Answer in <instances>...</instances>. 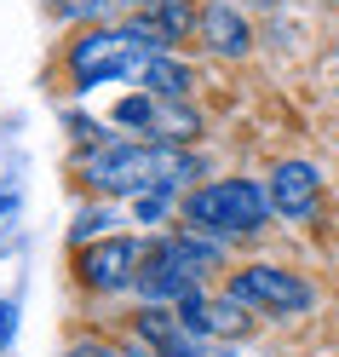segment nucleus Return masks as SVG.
Instances as JSON below:
<instances>
[{
	"instance_id": "obj_5",
	"label": "nucleus",
	"mask_w": 339,
	"mask_h": 357,
	"mask_svg": "<svg viewBox=\"0 0 339 357\" xmlns=\"http://www.w3.org/2000/svg\"><path fill=\"white\" fill-rule=\"evenodd\" d=\"M196 277L184 271V259L173 254V242L167 236H155L150 242V254H144V265H139V282H132V294H139L144 305H178L184 294H196Z\"/></svg>"
},
{
	"instance_id": "obj_2",
	"label": "nucleus",
	"mask_w": 339,
	"mask_h": 357,
	"mask_svg": "<svg viewBox=\"0 0 339 357\" xmlns=\"http://www.w3.org/2000/svg\"><path fill=\"white\" fill-rule=\"evenodd\" d=\"M270 190L259 185V178H207V185H196L184 196V225L201 231V236H253L270 225Z\"/></svg>"
},
{
	"instance_id": "obj_8",
	"label": "nucleus",
	"mask_w": 339,
	"mask_h": 357,
	"mask_svg": "<svg viewBox=\"0 0 339 357\" xmlns=\"http://www.w3.org/2000/svg\"><path fill=\"white\" fill-rule=\"evenodd\" d=\"M144 93H155V98H190V86H196V70L184 58H173V52H155L150 63H144Z\"/></svg>"
},
{
	"instance_id": "obj_11",
	"label": "nucleus",
	"mask_w": 339,
	"mask_h": 357,
	"mask_svg": "<svg viewBox=\"0 0 339 357\" xmlns=\"http://www.w3.org/2000/svg\"><path fill=\"white\" fill-rule=\"evenodd\" d=\"M52 12L63 17V24H86V29H93L98 17L109 12V0H52Z\"/></svg>"
},
{
	"instance_id": "obj_10",
	"label": "nucleus",
	"mask_w": 339,
	"mask_h": 357,
	"mask_svg": "<svg viewBox=\"0 0 339 357\" xmlns=\"http://www.w3.org/2000/svg\"><path fill=\"white\" fill-rule=\"evenodd\" d=\"M144 17H150V24L161 29L167 40H184V35L201 24V6H196V0H155V6H150Z\"/></svg>"
},
{
	"instance_id": "obj_12",
	"label": "nucleus",
	"mask_w": 339,
	"mask_h": 357,
	"mask_svg": "<svg viewBox=\"0 0 339 357\" xmlns=\"http://www.w3.org/2000/svg\"><path fill=\"white\" fill-rule=\"evenodd\" d=\"M116 121H121V127H139V132H150V121H155V98H150V93H139V98H121V104H116Z\"/></svg>"
},
{
	"instance_id": "obj_6",
	"label": "nucleus",
	"mask_w": 339,
	"mask_h": 357,
	"mask_svg": "<svg viewBox=\"0 0 339 357\" xmlns=\"http://www.w3.org/2000/svg\"><path fill=\"white\" fill-rule=\"evenodd\" d=\"M265 190H270V208L282 219H310L322 208V173H316V162H299V155H287V162L270 167Z\"/></svg>"
},
{
	"instance_id": "obj_15",
	"label": "nucleus",
	"mask_w": 339,
	"mask_h": 357,
	"mask_svg": "<svg viewBox=\"0 0 339 357\" xmlns=\"http://www.w3.org/2000/svg\"><path fill=\"white\" fill-rule=\"evenodd\" d=\"M63 357H127V351H116V346H104V340H75Z\"/></svg>"
},
{
	"instance_id": "obj_14",
	"label": "nucleus",
	"mask_w": 339,
	"mask_h": 357,
	"mask_svg": "<svg viewBox=\"0 0 339 357\" xmlns=\"http://www.w3.org/2000/svg\"><path fill=\"white\" fill-rule=\"evenodd\" d=\"M63 127H70V132H75L81 144H109V139H104V127H98V121H86V116H70Z\"/></svg>"
},
{
	"instance_id": "obj_13",
	"label": "nucleus",
	"mask_w": 339,
	"mask_h": 357,
	"mask_svg": "<svg viewBox=\"0 0 339 357\" xmlns=\"http://www.w3.org/2000/svg\"><path fill=\"white\" fill-rule=\"evenodd\" d=\"M109 225H116V213H109V208H93V213H81V219H75V242H86V236H104Z\"/></svg>"
},
{
	"instance_id": "obj_19",
	"label": "nucleus",
	"mask_w": 339,
	"mask_h": 357,
	"mask_svg": "<svg viewBox=\"0 0 339 357\" xmlns=\"http://www.w3.org/2000/svg\"><path fill=\"white\" fill-rule=\"evenodd\" d=\"M0 213H12V196H0Z\"/></svg>"
},
{
	"instance_id": "obj_7",
	"label": "nucleus",
	"mask_w": 339,
	"mask_h": 357,
	"mask_svg": "<svg viewBox=\"0 0 339 357\" xmlns=\"http://www.w3.org/2000/svg\"><path fill=\"white\" fill-rule=\"evenodd\" d=\"M196 35H201V47H207L213 58H247L253 52V29H247V17H242L236 0H207Z\"/></svg>"
},
{
	"instance_id": "obj_1",
	"label": "nucleus",
	"mask_w": 339,
	"mask_h": 357,
	"mask_svg": "<svg viewBox=\"0 0 339 357\" xmlns=\"http://www.w3.org/2000/svg\"><path fill=\"white\" fill-rule=\"evenodd\" d=\"M207 173L201 155L184 144H98L93 155H81V178L98 196H144V190H184L190 178Z\"/></svg>"
},
{
	"instance_id": "obj_9",
	"label": "nucleus",
	"mask_w": 339,
	"mask_h": 357,
	"mask_svg": "<svg viewBox=\"0 0 339 357\" xmlns=\"http://www.w3.org/2000/svg\"><path fill=\"white\" fill-rule=\"evenodd\" d=\"M196 132H201V116H196L184 98H155V121H150V139L155 144H190Z\"/></svg>"
},
{
	"instance_id": "obj_17",
	"label": "nucleus",
	"mask_w": 339,
	"mask_h": 357,
	"mask_svg": "<svg viewBox=\"0 0 339 357\" xmlns=\"http://www.w3.org/2000/svg\"><path fill=\"white\" fill-rule=\"evenodd\" d=\"M242 6H259V12H270V6H282V0H242Z\"/></svg>"
},
{
	"instance_id": "obj_16",
	"label": "nucleus",
	"mask_w": 339,
	"mask_h": 357,
	"mask_svg": "<svg viewBox=\"0 0 339 357\" xmlns=\"http://www.w3.org/2000/svg\"><path fill=\"white\" fill-rule=\"evenodd\" d=\"M12 334H17V305H12V300H0V351L12 346Z\"/></svg>"
},
{
	"instance_id": "obj_18",
	"label": "nucleus",
	"mask_w": 339,
	"mask_h": 357,
	"mask_svg": "<svg viewBox=\"0 0 339 357\" xmlns=\"http://www.w3.org/2000/svg\"><path fill=\"white\" fill-rule=\"evenodd\" d=\"M121 6H132V12H150V6H155V0H121Z\"/></svg>"
},
{
	"instance_id": "obj_3",
	"label": "nucleus",
	"mask_w": 339,
	"mask_h": 357,
	"mask_svg": "<svg viewBox=\"0 0 339 357\" xmlns=\"http://www.w3.org/2000/svg\"><path fill=\"white\" fill-rule=\"evenodd\" d=\"M224 294L242 300L247 311H259V317H299V311L316 305V288L287 271V265H242V271H230V282H224Z\"/></svg>"
},
{
	"instance_id": "obj_4",
	"label": "nucleus",
	"mask_w": 339,
	"mask_h": 357,
	"mask_svg": "<svg viewBox=\"0 0 339 357\" xmlns=\"http://www.w3.org/2000/svg\"><path fill=\"white\" fill-rule=\"evenodd\" d=\"M144 254H150V242H139V236H98V242L81 248L75 277L93 288V294H121V288L139 282Z\"/></svg>"
}]
</instances>
